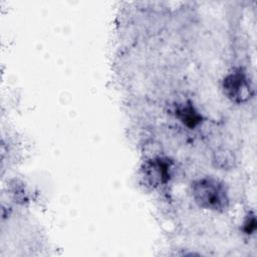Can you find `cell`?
<instances>
[{
    "mask_svg": "<svg viewBox=\"0 0 257 257\" xmlns=\"http://www.w3.org/2000/svg\"><path fill=\"white\" fill-rule=\"evenodd\" d=\"M224 90L232 101L243 102L250 94V85L245 74L241 70L231 72L224 79Z\"/></svg>",
    "mask_w": 257,
    "mask_h": 257,
    "instance_id": "7a4b0ae2",
    "label": "cell"
},
{
    "mask_svg": "<svg viewBox=\"0 0 257 257\" xmlns=\"http://www.w3.org/2000/svg\"><path fill=\"white\" fill-rule=\"evenodd\" d=\"M192 195L202 208L220 211L228 205V194L225 185L212 177H205L192 184Z\"/></svg>",
    "mask_w": 257,
    "mask_h": 257,
    "instance_id": "6da1fadb",
    "label": "cell"
},
{
    "mask_svg": "<svg viewBox=\"0 0 257 257\" xmlns=\"http://www.w3.org/2000/svg\"><path fill=\"white\" fill-rule=\"evenodd\" d=\"M179 113L181 114L180 118L182 119V121H184V122H186L187 124H190V125H195V123L198 122L199 118H200L198 113L196 111H194L192 106L182 107L179 110Z\"/></svg>",
    "mask_w": 257,
    "mask_h": 257,
    "instance_id": "3957f363",
    "label": "cell"
}]
</instances>
